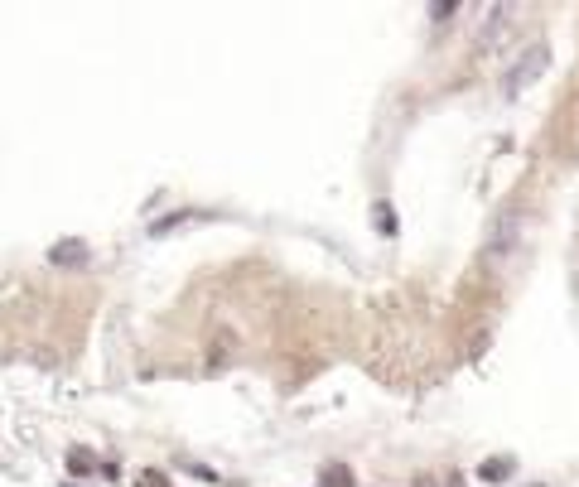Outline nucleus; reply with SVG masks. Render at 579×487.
I'll list each match as a JSON object with an SVG mask.
<instances>
[{"label":"nucleus","mask_w":579,"mask_h":487,"mask_svg":"<svg viewBox=\"0 0 579 487\" xmlns=\"http://www.w3.org/2000/svg\"><path fill=\"white\" fill-rule=\"evenodd\" d=\"M541 68H546V54H541V49H536V54H531V63H526V68H512V73H507V97H512V92H517V87H526V82L536 78V73H541Z\"/></svg>","instance_id":"obj_1"},{"label":"nucleus","mask_w":579,"mask_h":487,"mask_svg":"<svg viewBox=\"0 0 579 487\" xmlns=\"http://www.w3.org/2000/svg\"><path fill=\"white\" fill-rule=\"evenodd\" d=\"M49 256H54V261H83V242H63V246H54Z\"/></svg>","instance_id":"obj_2"},{"label":"nucleus","mask_w":579,"mask_h":487,"mask_svg":"<svg viewBox=\"0 0 579 487\" xmlns=\"http://www.w3.org/2000/svg\"><path fill=\"white\" fill-rule=\"evenodd\" d=\"M136 487H169V483H165V478H160V473H145V478H140Z\"/></svg>","instance_id":"obj_3"}]
</instances>
